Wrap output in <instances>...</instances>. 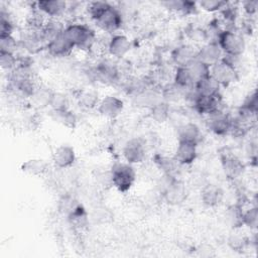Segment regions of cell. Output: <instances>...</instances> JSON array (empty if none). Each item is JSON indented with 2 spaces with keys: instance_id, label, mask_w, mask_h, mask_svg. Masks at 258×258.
<instances>
[{
  "instance_id": "2",
  "label": "cell",
  "mask_w": 258,
  "mask_h": 258,
  "mask_svg": "<svg viewBox=\"0 0 258 258\" xmlns=\"http://www.w3.org/2000/svg\"><path fill=\"white\" fill-rule=\"evenodd\" d=\"M63 35L74 45L81 50H90L97 40L95 31L87 24L81 22H72L66 25Z\"/></svg>"
},
{
  "instance_id": "10",
  "label": "cell",
  "mask_w": 258,
  "mask_h": 258,
  "mask_svg": "<svg viewBox=\"0 0 258 258\" xmlns=\"http://www.w3.org/2000/svg\"><path fill=\"white\" fill-rule=\"evenodd\" d=\"M122 155L125 162L129 164L141 163L146 155L144 142L140 138H131L123 146Z\"/></svg>"
},
{
  "instance_id": "8",
  "label": "cell",
  "mask_w": 258,
  "mask_h": 258,
  "mask_svg": "<svg viewBox=\"0 0 258 258\" xmlns=\"http://www.w3.org/2000/svg\"><path fill=\"white\" fill-rule=\"evenodd\" d=\"M124 110V101L114 95H107L101 98L97 111L98 113L107 119H115L121 115Z\"/></svg>"
},
{
  "instance_id": "16",
  "label": "cell",
  "mask_w": 258,
  "mask_h": 258,
  "mask_svg": "<svg viewBox=\"0 0 258 258\" xmlns=\"http://www.w3.org/2000/svg\"><path fill=\"white\" fill-rule=\"evenodd\" d=\"M209 117L208 127L211 132L217 136H225L230 134L232 127V117L224 111L214 113Z\"/></svg>"
},
{
  "instance_id": "33",
  "label": "cell",
  "mask_w": 258,
  "mask_h": 258,
  "mask_svg": "<svg viewBox=\"0 0 258 258\" xmlns=\"http://www.w3.org/2000/svg\"><path fill=\"white\" fill-rule=\"evenodd\" d=\"M187 90L188 89H186V90L182 89L173 83L167 84L161 91V97H162V100H164L167 103L177 102L180 99H183V98L185 99Z\"/></svg>"
},
{
  "instance_id": "11",
  "label": "cell",
  "mask_w": 258,
  "mask_h": 258,
  "mask_svg": "<svg viewBox=\"0 0 258 258\" xmlns=\"http://www.w3.org/2000/svg\"><path fill=\"white\" fill-rule=\"evenodd\" d=\"M20 47H22L27 53L34 54L45 48V42L41 35V30H32L25 28L18 38Z\"/></svg>"
},
{
  "instance_id": "28",
  "label": "cell",
  "mask_w": 258,
  "mask_h": 258,
  "mask_svg": "<svg viewBox=\"0 0 258 258\" xmlns=\"http://www.w3.org/2000/svg\"><path fill=\"white\" fill-rule=\"evenodd\" d=\"M100 100L98 93L93 89H83L77 95L79 106L85 110L97 109Z\"/></svg>"
},
{
  "instance_id": "22",
  "label": "cell",
  "mask_w": 258,
  "mask_h": 258,
  "mask_svg": "<svg viewBox=\"0 0 258 258\" xmlns=\"http://www.w3.org/2000/svg\"><path fill=\"white\" fill-rule=\"evenodd\" d=\"M177 137L178 141H186L199 144L202 138V132L196 123L186 122L177 128Z\"/></svg>"
},
{
  "instance_id": "37",
  "label": "cell",
  "mask_w": 258,
  "mask_h": 258,
  "mask_svg": "<svg viewBox=\"0 0 258 258\" xmlns=\"http://www.w3.org/2000/svg\"><path fill=\"white\" fill-rule=\"evenodd\" d=\"M51 116L55 122L68 128H74L77 124V116L70 109L63 111H51Z\"/></svg>"
},
{
  "instance_id": "35",
  "label": "cell",
  "mask_w": 258,
  "mask_h": 258,
  "mask_svg": "<svg viewBox=\"0 0 258 258\" xmlns=\"http://www.w3.org/2000/svg\"><path fill=\"white\" fill-rule=\"evenodd\" d=\"M154 160H155L157 167L164 173L165 176H173V174L176 172L177 165H179L174 160L173 157L169 158L167 156H163L160 154H157L154 157Z\"/></svg>"
},
{
  "instance_id": "13",
  "label": "cell",
  "mask_w": 258,
  "mask_h": 258,
  "mask_svg": "<svg viewBox=\"0 0 258 258\" xmlns=\"http://www.w3.org/2000/svg\"><path fill=\"white\" fill-rule=\"evenodd\" d=\"M168 181L163 190L164 200L170 205H179L186 199V188L184 184L174 178L173 176H167Z\"/></svg>"
},
{
  "instance_id": "27",
  "label": "cell",
  "mask_w": 258,
  "mask_h": 258,
  "mask_svg": "<svg viewBox=\"0 0 258 258\" xmlns=\"http://www.w3.org/2000/svg\"><path fill=\"white\" fill-rule=\"evenodd\" d=\"M66 25L60 21V19H48L44 27L41 29L42 38L46 44L63 33Z\"/></svg>"
},
{
  "instance_id": "25",
  "label": "cell",
  "mask_w": 258,
  "mask_h": 258,
  "mask_svg": "<svg viewBox=\"0 0 258 258\" xmlns=\"http://www.w3.org/2000/svg\"><path fill=\"white\" fill-rule=\"evenodd\" d=\"M48 163L42 158H30L21 164V170L31 176H40L47 172Z\"/></svg>"
},
{
  "instance_id": "5",
  "label": "cell",
  "mask_w": 258,
  "mask_h": 258,
  "mask_svg": "<svg viewBox=\"0 0 258 258\" xmlns=\"http://www.w3.org/2000/svg\"><path fill=\"white\" fill-rule=\"evenodd\" d=\"M111 184L120 192H127L132 188L136 180V171L132 164L127 162L115 163L111 170Z\"/></svg>"
},
{
  "instance_id": "9",
  "label": "cell",
  "mask_w": 258,
  "mask_h": 258,
  "mask_svg": "<svg viewBox=\"0 0 258 258\" xmlns=\"http://www.w3.org/2000/svg\"><path fill=\"white\" fill-rule=\"evenodd\" d=\"M199 47L194 43H182L175 46L170 52L172 63L176 67H187L198 57Z\"/></svg>"
},
{
  "instance_id": "19",
  "label": "cell",
  "mask_w": 258,
  "mask_h": 258,
  "mask_svg": "<svg viewBox=\"0 0 258 258\" xmlns=\"http://www.w3.org/2000/svg\"><path fill=\"white\" fill-rule=\"evenodd\" d=\"M223 56L224 53L217 41H207L199 47L197 58L211 68L213 64L221 60Z\"/></svg>"
},
{
  "instance_id": "15",
  "label": "cell",
  "mask_w": 258,
  "mask_h": 258,
  "mask_svg": "<svg viewBox=\"0 0 258 258\" xmlns=\"http://www.w3.org/2000/svg\"><path fill=\"white\" fill-rule=\"evenodd\" d=\"M34 5L48 19H59L69 11V3L61 0H40Z\"/></svg>"
},
{
  "instance_id": "1",
  "label": "cell",
  "mask_w": 258,
  "mask_h": 258,
  "mask_svg": "<svg viewBox=\"0 0 258 258\" xmlns=\"http://www.w3.org/2000/svg\"><path fill=\"white\" fill-rule=\"evenodd\" d=\"M86 9L90 18L102 31L113 33L121 28L123 15L118 7L105 1H94L90 2Z\"/></svg>"
},
{
  "instance_id": "30",
  "label": "cell",
  "mask_w": 258,
  "mask_h": 258,
  "mask_svg": "<svg viewBox=\"0 0 258 258\" xmlns=\"http://www.w3.org/2000/svg\"><path fill=\"white\" fill-rule=\"evenodd\" d=\"M170 106L164 100H160L149 108V116L156 123H164L169 118Z\"/></svg>"
},
{
  "instance_id": "17",
  "label": "cell",
  "mask_w": 258,
  "mask_h": 258,
  "mask_svg": "<svg viewBox=\"0 0 258 258\" xmlns=\"http://www.w3.org/2000/svg\"><path fill=\"white\" fill-rule=\"evenodd\" d=\"M172 157L179 165H190L198 157V144L178 141Z\"/></svg>"
},
{
  "instance_id": "38",
  "label": "cell",
  "mask_w": 258,
  "mask_h": 258,
  "mask_svg": "<svg viewBox=\"0 0 258 258\" xmlns=\"http://www.w3.org/2000/svg\"><path fill=\"white\" fill-rule=\"evenodd\" d=\"M248 243H249L248 238L245 235H242L241 233H238V232L232 233L227 239L228 246L233 251H236V252H242L243 250H245Z\"/></svg>"
},
{
  "instance_id": "45",
  "label": "cell",
  "mask_w": 258,
  "mask_h": 258,
  "mask_svg": "<svg viewBox=\"0 0 258 258\" xmlns=\"http://www.w3.org/2000/svg\"><path fill=\"white\" fill-rule=\"evenodd\" d=\"M14 31V24L9 14L4 10L0 12V36L11 35Z\"/></svg>"
},
{
  "instance_id": "18",
  "label": "cell",
  "mask_w": 258,
  "mask_h": 258,
  "mask_svg": "<svg viewBox=\"0 0 258 258\" xmlns=\"http://www.w3.org/2000/svg\"><path fill=\"white\" fill-rule=\"evenodd\" d=\"M75 148L69 144L58 145L52 153V162L59 169H66L76 162Z\"/></svg>"
},
{
  "instance_id": "29",
  "label": "cell",
  "mask_w": 258,
  "mask_h": 258,
  "mask_svg": "<svg viewBox=\"0 0 258 258\" xmlns=\"http://www.w3.org/2000/svg\"><path fill=\"white\" fill-rule=\"evenodd\" d=\"M243 207L239 204H234L227 208L225 220L232 229L237 230L243 226Z\"/></svg>"
},
{
  "instance_id": "36",
  "label": "cell",
  "mask_w": 258,
  "mask_h": 258,
  "mask_svg": "<svg viewBox=\"0 0 258 258\" xmlns=\"http://www.w3.org/2000/svg\"><path fill=\"white\" fill-rule=\"evenodd\" d=\"M186 68L188 69L189 74H190L195 84L210 76V67L208 64L202 62L198 58L196 60H194L191 63H189Z\"/></svg>"
},
{
  "instance_id": "34",
  "label": "cell",
  "mask_w": 258,
  "mask_h": 258,
  "mask_svg": "<svg viewBox=\"0 0 258 258\" xmlns=\"http://www.w3.org/2000/svg\"><path fill=\"white\" fill-rule=\"evenodd\" d=\"M68 219H69L71 225L74 226V228H76L78 230L85 228L89 222V216H88L86 210L81 205H78L68 215Z\"/></svg>"
},
{
  "instance_id": "46",
  "label": "cell",
  "mask_w": 258,
  "mask_h": 258,
  "mask_svg": "<svg viewBox=\"0 0 258 258\" xmlns=\"http://www.w3.org/2000/svg\"><path fill=\"white\" fill-rule=\"evenodd\" d=\"M161 4L169 11L183 14L185 1L184 0H169V1H164Z\"/></svg>"
},
{
  "instance_id": "7",
  "label": "cell",
  "mask_w": 258,
  "mask_h": 258,
  "mask_svg": "<svg viewBox=\"0 0 258 258\" xmlns=\"http://www.w3.org/2000/svg\"><path fill=\"white\" fill-rule=\"evenodd\" d=\"M221 165L225 176L229 180H236L241 177L245 171L243 161L231 152H224L221 155Z\"/></svg>"
},
{
  "instance_id": "32",
  "label": "cell",
  "mask_w": 258,
  "mask_h": 258,
  "mask_svg": "<svg viewBox=\"0 0 258 258\" xmlns=\"http://www.w3.org/2000/svg\"><path fill=\"white\" fill-rule=\"evenodd\" d=\"M172 83L182 89H190L195 86V82L186 67H176L172 75Z\"/></svg>"
},
{
  "instance_id": "6",
  "label": "cell",
  "mask_w": 258,
  "mask_h": 258,
  "mask_svg": "<svg viewBox=\"0 0 258 258\" xmlns=\"http://www.w3.org/2000/svg\"><path fill=\"white\" fill-rule=\"evenodd\" d=\"M93 77L104 84H113L119 81L120 71L118 66L111 59L105 58L98 62L95 69L92 71Z\"/></svg>"
},
{
  "instance_id": "41",
  "label": "cell",
  "mask_w": 258,
  "mask_h": 258,
  "mask_svg": "<svg viewBox=\"0 0 258 258\" xmlns=\"http://www.w3.org/2000/svg\"><path fill=\"white\" fill-rule=\"evenodd\" d=\"M19 47V40L13 34L0 36V51L16 54V51Z\"/></svg>"
},
{
  "instance_id": "3",
  "label": "cell",
  "mask_w": 258,
  "mask_h": 258,
  "mask_svg": "<svg viewBox=\"0 0 258 258\" xmlns=\"http://www.w3.org/2000/svg\"><path fill=\"white\" fill-rule=\"evenodd\" d=\"M221 47L224 55L240 57L246 49V41L242 33L234 28L223 29L216 40Z\"/></svg>"
},
{
  "instance_id": "24",
  "label": "cell",
  "mask_w": 258,
  "mask_h": 258,
  "mask_svg": "<svg viewBox=\"0 0 258 258\" xmlns=\"http://www.w3.org/2000/svg\"><path fill=\"white\" fill-rule=\"evenodd\" d=\"M162 100L161 92L152 88H145L135 94V104L143 108H151L155 103Z\"/></svg>"
},
{
  "instance_id": "40",
  "label": "cell",
  "mask_w": 258,
  "mask_h": 258,
  "mask_svg": "<svg viewBox=\"0 0 258 258\" xmlns=\"http://www.w3.org/2000/svg\"><path fill=\"white\" fill-rule=\"evenodd\" d=\"M18 63V55L15 53L0 51V67L3 71L11 73L14 71Z\"/></svg>"
},
{
  "instance_id": "21",
  "label": "cell",
  "mask_w": 258,
  "mask_h": 258,
  "mask_svg": "<svg viewBox=\"0 0 258 258\" xmlns=\"http://www.w3.org/2000/svg\"><path fill=\"white\" fill-rule=\"evenodd\" d=\"M224 198V190L221 186L209 183L205 185L201 190V202L208 208L218 207Z\"/></svg>"
},
{
  "instance_id": "39",
  "label": "cell",
  "mask_w": 258,
  "mask_h": 258,
  "mask_svg": "<svg viewBox=\"0 0 258 258\" xmlns=\"http://www.w3.org/2000/svg\"><path fill=\"white\" fill-rule=\"evenodd\" d=\"M243 226L249 228L252 231H256L258 228V208L256 206H250L247 210H243Z\"/></svg>"
},
{
  "instance_id": "47",
  "label": "cell",
  "mask_w": 258,
  "mask_h": 258,
  "mask_svg": "<svg viewBox=\"0 0 258 258\" xmlns=\"http://www.w3.org/2000/svg\"><path fill=\"white\" fill-rule=\"evenodd\" d=\"M242 9L247 16H254L257 13L258 1L257 0H247L242 2Z\"/></svg>"
},
{
  "instance_id": "31",
  "label": "cell",
  "mask_w": 258,
  "mask_h": 258,
  "mask_svg": "<svg viewBox=\"0 0 258 258\" xmlns=\"http://www.w3.org/2000/svg\"><path fill=\"white\" fill-rule=\"evenodd\" d=\"M47 20L48 18L36 7H34L26 15L25 28L32 30H41L44 27Z\"/></svg>"
},
{
  "instance_id": "4",
  "label": "cell",
  "mask_w": 258,
  "mask_h": 258,
  "mask_svg": "<svg viewBox=\"0 0 258 258\" xmlns=\"http://www.w3.org/2000/svg\"><path fill=\"white\" fill-rule=\"evenodd\" d=\"M235 58L224 55L221 60L210 68V75L213 77L221 87H229L238 81L239 74Z\"/></svg>"
},
{
  "instance_id": "26",
  "label": "cell",
  "mask_w": 258,
  "mask_h": 258,
  "mask_svg": "<svg viewBox=\"0 0 258 258\" xmlns=\"http://www.w3.org/2000/svg\"><path fill=\"white\" fill-rule=\"evenodd\" d=\"M53 91H51L49 88L45 86H38L34 90L33 94L29 98L31 103L36 107V108H46L50 106L51 99L53 96Z\"/></svg>"
},
{
  "instance_id": "43",
  "label": "cell",
  "mask_w": 258,
  "mask_h": 258,
  "mask_svg": "<svg viewBox=\"0 0 258 258\" xmlns=\"http://www.w3.org/2000/svg\"><path fill=\"white\" fill-rule=\"evenodd\" d=\"M197 4L198 7L204 11L209 13H215L218 11H222V9L228 4V2L221 0H203L199 1Z\"/></svg>"
},
{
  "instance_id": "20",
  "label": "cell",
  "mask_w": 258,
  "mask_h": 258,
  "mask_svg": "<svg viewBox=\"0 0 258 258\" xmlns=\"http://www.w3.org/2000/svg\"><path fill=\"white\" fill-rule=\"evenodd\" d=\"M45 49L47 53L51 56L63 57L71 54L75 49V47L62 33L59 36L52 39L51 41H49L46 44Z\"/></svg>"
},
{
  "instance_id": "23",
  "label": "cell",
  "mask_w": 258,
  "mask_h": 258,
  "mask_svg": "<svg viewBox=\"0 0 258 258\" xmlns=\"http://www.w3.org/2000/svg\"><path fill=\"white\" fill-rule=\"evenodd\" d=\"M221 86L218 84V82L211 77V75L199 82H197L194 86V89L199 96H205V97H214L220 95Z\"/></svg>"
},
{
  "instance_id": "14",
  "label": "cell",
  "mask_w": 258,
  "mask_h": 258,
  "mask_svg": "<svg viewBox=\"0 0 258 258\" xmlns=\"http://www.w3.org/2000/svg\"><path fill=\"white\" fill-rule=\"evenodd\" d=\"M191 102L194 105V109L202 115L210 116L219 111H223V103L220 95L214 97L197 95Z\"/></svg>"
},
{
  "instance_id": "42",
  "label": "cell",
  "mask_w": 258,
  "mask_h": 258,
  "mask_svg": "<svg viewBox=\"0 0 258 258\" xmlns=\"http://www.w3.org/2000/svg\"><path fill=\"white\" fill-rule=\"evenodd\" d=\"M51 111H63L70 109V101L69 98L59 92H54L50 106Z\"/></svg>"
},
{
  "instance_id": "44",
  "label": "cell",
  "mask_w": 258,
  "mask_h": 258,
  "mask_svg": "<svg viewBox=\"0 0 258 258\" xmlns=\"http://www.w3.org/2000/svg\"><path fill=\"white\" fill-rule=\"evenodd\" d=\"M240 110L247 112L249 114L256 115L258 110V97L256 91H253L246 97V99L244 100L243 104L240 107Z\"/></svg>"
},
{
  "instance_id": "12",
  "label": "cell",
  "mask_w": 258,
  "mask_h": 258,
  "mask_svg": "<svg viewBox=\"0 0 258 258\" xmlns=\"http://www.w3.org/2000/svg\"><path fill=\"white\" fill-rule=\"evenodd\" d=\"M132 48L130 38L122 33L113 34L107 42V52L115 58H123Z\"/></svg>"
}]
</instances>
